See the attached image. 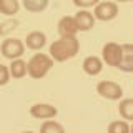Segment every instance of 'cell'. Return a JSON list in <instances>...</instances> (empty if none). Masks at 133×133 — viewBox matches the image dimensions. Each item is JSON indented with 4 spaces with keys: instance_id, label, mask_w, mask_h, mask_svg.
I'll use <instances>...</instances> for the list:
<instances>
[{
    "instance_id": "5b68a950",
    "label": "cell",
    "mask_w": 133,
    "mask_h": 133,
    "mask_svg": "<svg viewBox=\"0 0 133 133\" xmlns=\"http://www.w3.org/2000/svg\"><path fill=\"white\" fill-rule=\"evenodd\" d=\"M25 52V45L22 40L18 38H7L2 43V55L8 58V60H15V58H20Z\"/></svg>"
},
{
    "instance_id": "7a4b0ae2",
    "label": "cell",
    "mask_w": 133,
    "mask_h": 133,
    "mask_svg": "<svg viewBox=\"0 0 133 133\" xmlns=\"http://www.w3.org/2000/svg\"><path fill=\"white\" fill-rule=\"evenodd\" d=\"M53 66V58L45 53H37L30 58V62L27 63L28 75L32 78H43L45 75L50 72V68Z\"/></svg>"
},
{
    "instance_id": "cb8c5ba5",
    "label": "cell",
    "mask_w": 133,
    "mask_h": 133,
    "mask_svg": "<svg viewBox=\"0 0 133 133\" xmlns=\"http://www.w3.org/2000/svg\"><path fill=\"white\" fill-rule=\"evenodd\" d=\"M130 2H133V0H130Z\"/></svg>"
},
{
    "instance_id": "4fadbf2b",
    "label": "cell",
    "mask_w": 133,
    "mask_h": 133,
    "mask_svg": "<svg viewBox=\"0 0 133 133\" xmlns=\"http://www.w3.org/2000/svg\"><path fill=\"white\" fill-rule=\"evenodd\" d=\"M10 75L14 78H23L25 75L28 73V68H27V63H25L23 60H20V58H15V60H12L10 63Z\"/></svg>"
},
{
    "instance_id": "ba28073f",
    "label": "cell",
    "mask_w": 133,
    "mask_h": 133,
    "mask_svg": "<svg viewBox=\"0 0 133 133\" xmlns=\"http://www.w3.org/2000/svg\"><path fill=\"white\" fill-rule=\"evenodd\" d=\"M77 32H80V30H78L75 17H68V15L62 17L60 22H58V33L62 37H75Z\"/></svg>"
},
{
    "instance_id": "3957f363",
    "label": "cell",
    "mask_w": 133,
    "mask_h": 133,
    "mask_svg": "<svg viewBox=\"0 0 133 133\" xmlns=\"http://www.w3.org/2000/svg\"><path fill=\"white\" fill-rule=\"evenodd\" d=\"M102 57H103V62L107 65L118 68L120 63H122V57H123V47L115 43V42H108V43L103 45Z\"/></svg>"
},
{
    "instance_id": "7c38bea8",
    "label": "cell",
    "mask_w": 133,
    "mask_h": 133,
    "mask_svg": "<svg viewBox=\"0 0 133 133\" xmlns=\"http://www.w3.org/2000/svg\"><path fill=\"white\" fill-rule=\"evenodd\" d=\"M83 70H85V73L95 77L103 70V62L98 57H87L83 60Z\"/></svg>"
},
{
    "instance_id": "2e32d148",
    "label": "cell",
    "mask_w": 133,
    "mask_h": 133,
    "mask_svg": "<svg viewBox=\"0 0 133 133\" xmlns=\"http://www.w3.org/2000/svg\"><path fill=\"white\" fill-rule=\"evenodd\" d=\"M22 3L28 12H43L48 7V0H22Z\"/></svg>"
},
{
    "instance_id": "8fae6325",
    "label": "cell",
    "mask_w": 133,
    "mask_h": 133,
    "mask_svg": "<svg viewBox=\"0 0 133 133\" xmlns=\"http://www.w3.org/2000/svg\"><path fill=\"white\" fill-rule=\"evenodd\" d=\"M122 47H123V57H122V63H120L118 68L127 73H131L133 72V45L125 43Z\"/></svg>"
},
{
    "instance_id": "7402d4cb",
    "label": "cell",
    "mask_w": 133,
    "mask_h": 133,
    "mask_svg": "<svg viewBox=\"0 0 133 133\" xmlns=\"http://www.w3.org/2000/svg\"><path fill=\"white\" fill-rule=\"evenodd\" d=\"M116 2H130V0H116Z\"/></svg>"
},
{
    "instance_id": "ffe728a7",
    "label": "cell",
    "mask_w": 133,
    "mask_h": 133,
    "mask_svg": "<svg viewBox=\"0 0 133 133\" xmlns=\"http://www.w3.org/2000/svg\"><path fill=\"white\" fill-rule=\"evenodd\" d=\"M8 78H10V70L5 65L0 63V85H5L8 82Z\"/></svg>"
},
{
    "instance_id": "44dd1931",
    "label": "cell",
    "mask_w": 133,
    "mask_h": 133,
    "mask_svg": "<svg viewBox=\"0 0 133 133\" xmlns=\"http://www.w3.org/2000/svg\"><path fill=\"white\" fill-rule=\"evenodd\" d=\"M73 3L80 8H88V7H93L100 3V0H73Z\"/></svg>"
},
{
    "instance_id": "5bb4252c",
    "label": "cell",
    "mask_w": 133,
    "mask_h": 133,
    "mask_svg": "<svg viewBox=\"0 0 133 133\" xmlns=\"http://www.w3.org/2000/svg\"><path fill=\"white\" fill-rule=\"evenodd\" d=\"M18 8H20L18 0H0V14L7 17L18 14Z\"/></svg>"
},
{
    "instance_id": "277c9868",
    "label": "cell",
    "mask_w": 133,
    "mask_h": 133,
    "mask_svg": "<svg viewBox=\"0 0 133 133\" xmlns=\"http://www.w3.org/2000/svg\"><path fill=\"white\" fill-rule=\"evenodd\" d=\"M97 91L100 97L107 98V100H120L123 97V90L118 83L110 82V80H103L97 85Z\"/></svg>"
},
{
    "instance_id": "8992f818",
    "label": "cell",
    "mask_w": 133,
    "mask_h": 133,
    "mask_svg": "<svg viewBox=\"0 0 133 133\" xmlns=\"http://www.w3.org/2000/svg\"><path fill=\"white\" fill-rule=\"evenodd\" d=\"M93 15L95 18L102 20V22H110L118 15V5L115 2H100L95 5Z\"/></svg>"
},
{
    "instance_id": "9a60e30c",
    "label": "cell",
    "mask_w": 133,
    "mask_h": 133,
    "mask_svg": "<svg viewBox=\"0 0 133 133\" xmlns=\"http://www.w3.org/2000/svg\"><path fill=\"white\" fill-rule=\"evenodd\" d=\"M118 111L125 120H133V98H125L120 102Z\"/></svg>"
},
{
    "instance_id": "603a6c76",
    "label": "cell",
    "mask_w": 133,
    "mask_h": 133,
    "mask_svg": "<svg viewBox=\"0 0 133 133\" xmlns=\"http://www.w3.org/2000/svg\"><path fill=\"white\" fill-rule=\"evenodd\" d=\"M131 131H133V125H131Z\"/></svg>"
},
{
    "instance_id": "52a82bcc",
    "label": "cell",
    "mask_w": 133,
    "mask_h": 133,
    "mask_svg": "<svg viewBox=\"0 0 133 133\" xmlns=\"http://www.w3.org/2000/svg\"><path fill=\"white\" fill-rule=\"evenodd\" d=\"M30 115L38 120H48L57 116V108L53 105H48V103H35L30 108Z\"/></svg>"
},
{
    "instance_id": "9c48e42d",
    "label": "cell",
    "mask_w": 133,
    "mask_h": 133,
    "mask_svg": "<svg viewBox=\"0 0 133 133\" xmlns=\"http://www.w3.org/2000/svg\"><path fill=\"white\" fill-rule=\"evenodd\" d=\"M75 20H77L78 30L80 32H88L95 25V15H91L88 10H80L75 14Z\"/></svg>"
},
{
    "instance_id": "d6986e66",
    "label": "cell",
    "mask_w": 133,
    "mask_h": 133,
    "mask_svg": "<svg viewBox=\"0 0 133 133\" xmlns=\"http://www.w3.org/2000/svg\"><path fill=\"white\" fill-rule=\"evenodd\" d=\"M17 25H18L17 20H7V22H3L0 25V35H7L8 32H12L14 28H17Z\"/></svg>"
},
{
    "instance_id": "6da1fadb",
    "label": "cell",
    "mask_w": 133,
    "mask_h": 133,
    "mask_svg": "<svg viewBox=\"0 0 133 133\" xmlns=\"http://www.w3.org/2000/svg\"><path fill=\"white\" fill-rule=\"evenodd\" d=\"M80 50V42L77 37H62L60 40H55L50 45V57L55 62H65L73 58Z\"/></svg>"
},
{
    "instance_id": "e0dca14e",
    "label": "cell",
    "mask_w": 133,
    "mask_h": 133,
    "mask_svg": "<svg viewBox=\"0 0 133 133\" xmlns=\"http://www.w3.org/2000/svg\"><path fill=\"white\" fill-rule=\"evenodd\" d=\"M131 130V127L128 125L125 120H122V122H111L110 125H108V131L110 133H128Z\"/></svg>"
},
{
    "instance_id": "ac0fdd59",
    "label": "cell",
    "mask_w": 133,
    "mask_h": 133,
    "mask_svg": "<svg viewBox=\"0 0 133 133\" xmlns=\"http://www.w3.org/2000/svg\"><path fill=\"white\" fill-rule=\"evenodd\" d=\"M40 130L43 131V133H50V131H52V133H53V131H57V133H62V131L65 130V128L62 127L60 123H57V122H52V120H47V122H45V123H43V125L40 127Z\"/></svg>"
},
{
    "instance_id": "30bf717a",
    "label": "cell",
    "mask_w": 133,
    "mask_h": 133,
    "mask_svg": "<svg viewBox=\"0 0 133 133\" xmlns=\"http://www.w3.org/2000/svg\"><path fill=\"white\" fill-rule=\"evenodd\" d=\"M47 43V35L43 32H30L25 38V45L30 50H40Z\"/></svg>"
}]
</instances>
